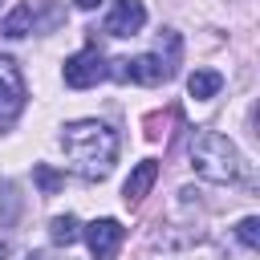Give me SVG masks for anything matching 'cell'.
Listing matches in <instances>:
<instances>
[{
    "instance_id": "cell-1",
    "label": "cell",
    "mask_w": 260,
    "mask_h": 260,
    "mask_svg": "<svg viewBox=\"0 0 260 260\" xmlns=\"http://www.w3.org/2000/svg\"><path fill=\"white\" fill-rule=\"evenodd\" d=\"M61 146H65V158L73 162V171L81 179H106L114 171V158H118V134L98 122V118H81V122H69L61 130Z\"/></svg>"
},
{
    "instance_id": "cell-2",
    "label": "cell",
    "mask_w": 260,
    "mask_h": 260,
    "mask_svg": "<svg viewBox=\"0 0 260 260\" xmlns=\"http://www.w3.org/2000/svg\"><path fill=\"white\" fill-rule=\"evenodd\" d=\"M191 167L207 183H240L244 179V158L236 142L219 130H195L191 134Z\"/></svg>"
},
{
    "instance_id": "cell-3",
    "label": "cell",
    "mask_w": 260,
    "mask_h": 260,
    "mask_svg": "<svg viewBox=\"0 0 260 260\" xmlns=\"http://www.w3.org/2000/svg\"><path fill=\"white\" fill-rule=\"evenodd\" d=\"M175 69L158 57V53H138V57H122V61H110V77L118 81H134V85H158L167 81Z\"/></svg>"
},
{
    "instance_id": "cell-4",
    "label": "cell",
    "mask_w": 260,
    "mask_h": 260,
    "mask_svg": "<svg viewBox=\"0 0 260 260\" xmlns=\"http://www.w3.org/2000/svg\"><path fill=\"white\" fill-rule=\"evenodd\" d=\"M61 77H65L69 89H89V85H98V81L110 77V61H106L98 49H81V53H73V57L65 61Z\"/></svg>"
},
{
    "instance_id": "cell-5",
    "label": "cell",
    "mask_w": 260,
    "mask_h": 260,
    "mask_svg": "<svg viewBox=\"0 0 260 260\" xmlns=\"http://www.w3.org/2000/svg\"><path fill=\"white\" fill-rule=\"evenodd\" d=\"M24 110V77L12 57H0V122L16 118Z\"/></svg>"
},
{
    "instance_id": "cell-6",
    "label": "cell",
    "mask_w": 260,
    "mask_h": 260,
    "mask_svg": "<svg viewBox=\"0 0 260 260\" xmlns=\"http://www.w3.org/2000/svg\"><path fill=\"white\" fill-rule=\"evenodd\" d=\"M81 236H85V244H89V252L98 256V260H110L114 252H118V244L126 240V228L118 223V219H93V223H85L81 228Z\"/></svg>"
},
{
    "instance_id": "cell-7",
    "label": "cell",
    "mask_w": 260,
    "mask_h": 260,
    "mask_svg": "<svg viewBox=\"0 0 260 260\" xmlns=\"http://www.w3.org/2000/svg\"><path fill=\"white\" fill-rule=\"evenodd\" d=\"M146 24V4L142 0H114L110 16H106V32L110 37H134Z\"/></svg>"
},
{
    "instance_id": "cell-8",
    "label": "cell",
    "mask_w": 260,
    "mask_h": 260,
    "mask_svg": "<svg viewBox=\"0 0 260 260\" xmlns=\"http://www.w3.org/2000/svg\"><path fill=\"white\" fill-rule=\"evenodd\" d=\"M154 179H158V162L154 158H142L134 171H130V179H126V187H122V195H126V203H138L150 187H154Z\"/></svg>"
},
{
    "instance_id": "cell-9",
    "label": "cell",
    "mask_w": 260,
    "mask_h": 260,
    "mask_svg": "<svg viewBox=\"0 0 260 260\" xmlns=\"http://www.w3.org/2000/svg\"><path fill=\"white\" fill-rule=\"evenodd\" d=\"M223 89V77L215 73V69H195L191 77H187V93L195 98V102H207V98H215Z\"/></svg>"
},
{
    "instance_id": "cell-10",
    "label": "cell",
    "mask_w": 260,
    "mask_h": 260,
    "mask_svg": "<svg viewBox=\"0 0 260 260\" xmlns=\"http://www.w3.org/2000/svg\"><path fill=\"white\" fill-rule=\"evenodd\" d=\"M37 28V8L32 4H16L4 20H0V32H8V37H24V32H32Z\"/></svg>"
},
{
    "instance_id": "cell-11",
    "label": "cell",
    "mask_w": 260,
    "mask_h": 260,
    "mask_svg": "<svg viewBox=\"0 0 260 260\" xmlns=\"http://www.w3.org/2000/svg\"><path fill=\"white\" fill-rule=\"evenodd\" d=\"M77 236H81V223H77V215H57V219L49 223V240H53V244H65V248H69Z\"/></svg>"
},
{
    "instance_id": "cell-12",
    "label": "cell",
    "mask_w": 260,
    "mask_h": 260,
    "mask_svg": "<svg viewBox=\"0 0 260 260\" xmlns=\"http://www.w3.org/2000/svg\"><path fill=\"white\" fill-rule=\"evenodd\" d=\"M32 179H37L41 195H57V191H61V183H65V175H61V171H53L49 162H37V167H32Z\"/></svg>"
},
{
    "instance_id": "cell-13",
    "label": "cell",
    "mask_w": 260,
    "mask_h": 260,
    "mask_svg": "<svg viewBox=\"0 0 260 260\" xmlns=\"http://www.w3.org/2000/svg\"><path fill=\"white\" fill-rule=\"evenodd\" d=\"M236 236H240L244 248H260V219H256V215L240 219V223H236Z\"/></svg>"
},
{
    "instance_id": "cell-14",
    "label": "cell",
    "mask_w": 260,
    "mask_h": 260,
    "mask_svg": "<svg viewBox=\"0 0 260 260\" xmlns=\"http://www.w3.org/2000/svg\"><path fill=\"white\" fill-rule=\"evenodd\" d=\"M4 223H12L16 219V187L12 183H4V215H0Z\"/></svg>"
},
{
    "instance_id": "cell-15",
    "label": "cell",
    "mask_w": 260,
    "mask_h": 260,
    "mask_svg": "<svg viewBox=\"0 0 260 260\" xmlns=\"http://www.w3.org/2000/svg\"><path fill=\"white\" fill-rule=\"evenodd\" d=\"M73 4H77V8H98L102 0H73Z\"/></svg>"
},
{
    "instance_id": "cell-16",
    "label": "cell",
    "mask_w": 260,
    "mask_h": 260,
    "mask_svg": "<svg viewBox=\"0 0 260 260\" xmlns=\"http://www.w3.org/2000/svg\"><path fill=\"white\" fill-rule=\"evenodd\" d=\"M4 256H8V244H4V240H0V260H4Z\"/></svg>"
},
{
    "instance_id": "cell-17",
    "label": "cell",
    "mask_w": 260,
    "mask_h": 260,
    "mask_svg": "<svg viewBox=\"0 0 260 260\" xmlns=\"http://www.w3.org/2000/svg\"><path fill=\"white\" fill-rule=\"evenodd\" d=\"M28 260H37V256H28Z\"/></svg>"
}]
</instances>
